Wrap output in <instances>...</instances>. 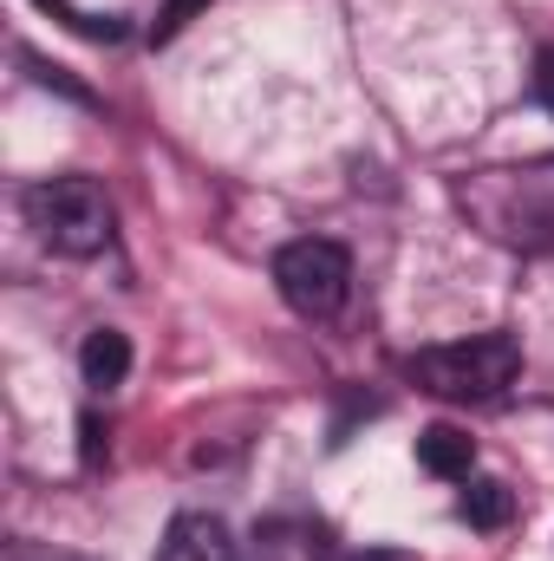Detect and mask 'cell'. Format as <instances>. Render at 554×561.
<instances>
[{"label":"cell","instance_id":"obj_1","mask_svg":"<svg viewBox=\"0 0 554 561\" xmlns=\"http://www.w3.org/2000/svg\"><path fill=\"white\" fill-rule=\"evenodd\" d=\"M463 209L509 249L549 255L554 249V163L529 170H483L476 183H463Z\"/></svg>","mask_w":554,"mask_h":561},{"label":"cell","instance_id":"obj_2","mask_svg":"<svg viewBox=\"0 0 554 561\" xmlns=\"http://www.w3.org/2000/svg\"><path fill=\"white\" fill-rule=\"evenodd\" d=\"M20 216L26 229L53 249V255H105L112 249V196L92 176H39L20 190Z\"/></svg>","mask_w":554,"mask_h":561},{"label":"cell","instance_id":"obj_3","mask_svg":"<svg viewBox=\"0 0 554 561\" xmlns=\"http://www.w3.org/2000/svg\"><path fill=\"white\" fill-rule=\"evenodd\" d=\"M424 392L437 399H457V405H483V399H503L522 373V346L509 333H470V340H450V346H424L405 359Z\"/></svg>","mask_w":554,"mask_h":561},{"label":"cell","instance_id":"obj_4","mask_svg":"<svg viewBox=\"0 0 554 561\" xmlns=\"http://www.w3.org/2000/svg\"><path fill=\"white\" fill-rule=\"evenodd\" d=\"M275 287L300 320H333L346 307V294H353V255L339 242H326V236L287 242L275 255Z\"/></svg>","mask_w":554,"mask_h":561},{"label":"cell","instance_id":"obj_5","mask_svg":"<svg viewBox=\"0 0 554 561\" xmlns=\"http://www.w3.org/2000/svg\"><path fill=\"white\" fill-rule=\"evenodd\" d=\"M157 561H235V536H229L222 516H209V510H183V516L163 529Z\"/></svg>","mask_w":554,"mask_h":561},{"label":"cell","instance_id":"obj_6","mask_svg":"<svg viewBox=\"0 0 554 561\" xmlns=\"http://www.w3.org/2000/svg\"><path fill=\"white\" fill-rule=\"evenodd\" d=\"M79 379H85L92 392H118V386L131 379V340H125L118 327H92L85 346H79Z\"/></svg>","mask_w":554,"mask_h":561},{"label":"cell","instance_id":"obj_7","mask_svg":"<svg viewBox=\"0 0 554 561\" xmlns=\"http://www.w3.org/2000/svg\"><path fill=\"white\" fill-rule=\"evenodd\" d=\"M417 463L430 470V477H470L476 470V444L457 431V424H430V431H417Z\"/></svg>","mask_w":554,"mask_h":561},{"label":"cell","instance_id":"obj_8","mask_svg":"<svg viewBox=\"0 0 554 561\" xmlns=\"http://www.w3.org/2000/svg\"><path fill=\"white\" fill-rule=\"evenodd\" d=\"M463 483H470V477H463ZM457 510H463V523H470V529H503V523L516 516V496H509V483L476 477V483L463 490V503H457Z\"/></svg>","mask_w":554,"mask_h":561},{"label":"cell","instance_id":"obj_9","mask_svg":"<svg viewBox=\"0 0 554 561\" xmlns=\"http://www.w3.org/2000/svg\"><path fill=\"white\" fill-rule=\"evenodd\" d=\"M203 7H209V0H163V7H157V26H150V39H157V46H163V39H176V33H183V26H189Z\"/></svg>","mask_w":554,"mask_h":561},{"label":"cell","instance_id":"obj_10","mask_svg":"<svg viewBox=\"0 0 554 561\" xmlns=\"http://www.w3.org/2000/svg\"><path fill=\"white\" fill-rule=\"evenodd\" d=\"M20 59L33 66V79H39V85H59V92H66L72 105H92V92H85V85H72V79H66L59 66H46V59H33V53H20Z\"/></svg>","mask_w":554,"mask_h":561},{"label":"cell","instance_id":"obj_11","mask_svg":"<svg viewBox=\"0 0 554 561\" xmlns=\"http://www.w3.org/2000/svg\"><path fill=\"white\" fill-rule=\"evenodd\" d=\"M535 99L549 105V118H554V46H542V53H535Z\"/></svg>","mask_w":554,"mask_h":561},{"label":"cell","instance_id":"obj_12","mask_svg":"<svg viewBox=\"0 0 554 561\" xmlns=\"http://www.w3.org/2000/svg\"><path fill=\"white\" fill-rule=\"evenodd\" d=\"M7 561H85V556H66V549H33V542H13Z\"/></svg>","mask_w":554,"mask_h":561},{"label":"cell","instance_id":"obj_13","mask_svg":"<svg viewBox=\"0 0 554 561\" xmlns=\"http://www.w3.org/2000/svg\"><path fill=\"white\" fill-rule=\"evenodd\" d=\"M359 561H385V556H359Z\"/></svg>","mask_w":554,"mask_h":561}]
</instances>
